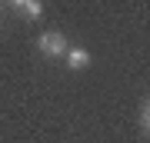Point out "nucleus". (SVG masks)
Here are the masks:
<instances>
[{"label": "nucleus", "instance_id": "obj_1", "mask_svg": "<svg viewBox=\"0 0 150 143\" xmlns=\"http://www.w3.org/2000/svg\"><path fill=\"white\" fill-rule=\"evenodd\" d=\"M37 47L47 53V57H64V53H67V37H64L60 30H47V33L37 40Z\"/></svg>", "mask_w": 150, "mask_h": 143}, {"label": "nucleus", "instance_id": "obj_3", "mask_svg": "<svg viewBox=\"0 0 150 143\" xmlns=\"http://www.w3.org/2000/svg\"><path fill=\"white\" fill-rule=\"evenodd\" d=\"M17 10H23L27 17H33V20H37V17L43 13V4H40V0H20V4H17Z\"/></svg>", "mask_w": 150, "mask_h": 143}, {"label": "nucleus", "instance_id": "obj_2", "mask_svg": "<svg viewBox=\"0 0 150 143\" xmlns=\"http://www.w3.org/2000/svg\"><path fill=\"white\" fill-rule=\"evenodd\" d=\"M67 63H70V70H83L90 63V53L80 50V47H67Z\"/></svg>", "mask_w": 150, "mask_h": 143}, {"label": "nucleus", "instance_id": "obj_4", "mask_svg": "<svg viewBox=\"0 0 150 143\" xmlns=\"http://www.w3.org/2000/svg\"><path fill=\"white\" fill-rule=\"evenodd\" d=\"M147 130H150V103L144 100V103H140V133L147 137Z\"/></svg>", "mask_w": 150, "mask_h": 143}]
</instances>
